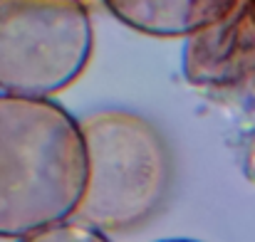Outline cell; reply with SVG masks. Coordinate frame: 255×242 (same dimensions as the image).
Returning <instances> with one entry per match:
<instances>
[{
  "label": "cell",
  "mask_w": 255,
  "mask_h": 242,
  "mask_svg": "<svg viewBox=\"0 0 255 242\" xmlns=\"http://www.w3.org/2000/svg\"><path fill=\"white\" fill-rule=\"evenodd\" d=\"M85 185L80 121L52 99L0 91V238L72 220Z\"/></svg>",
  "instance_id": "6da1fadb"
},
{
  "label": "cell",
  "mask_w": 255,
  "mask_h": 242,
  "mask_svg": "<svg viewBox=\"0 0 255 242\" xmlns=\"http://www.w3.org/2000/svg\"><path fill=\"white\" fill-rule=\"evenodd\" d=\"M87 149V185L72 220L99 233L146 225L166 203L173 156L146 116L124 109L92 111L80 121Z\"/></svg>",
  "instance_id": "7a4b0ae2"
},
{
  "label": "cell",
  "mask_w": 255,
  "mask_h": 242,
  "mask_svg": "<svg viewBox=\"0 0 255 242\" xmlns=\"http://www.w3.org/2000/svg\"><path fill=\"white\" fill-rule=\"evenodd\" d=\"M92 42L82 0H0V91L47 99L67 89Z\"/></svg>",
  "instance_id": "3957f363"
},
{
  "label": "cell",
  "mask_w": 255,
  "mask_h": 242,
  "mask_svg": "<svg viewBox=\"0 0 255 242\" xmlns=\"http://www.w3.org/2000/svg\"><path fill=\"white\" fill-rule=\"evenodd\" d=\"M109 12L136 32L154 37L198 35L226 20L241 0H104Z\"/></svg>",
  "instance_id": "277c9868"
},
{
  "label": "cell",
  "mask_w": 255,
  "mask_h": 242,
  "mask_svg": "<svg viewBox=\"0 0 255 242\" xmlns=\"http://www.w3.org/2000/svg\"><path fill=\"white\" fill-rule=\"evenodd\" d=\"M17 242H112V240L104 233L89 228L85 223L67 220V223L45 228L40 233H32V235H27V238H22Z\"/></svg>",
  "instance_id": "5b68a950"
},
{
  "label": "cell",
  "mask_w": 255,
  "mask_h": 242,
  "mask_svg": "<svg viewBox=\"0 0 255 242\" xmlns=\"http://www.w3.org/2000/svg\"><path fill=\"white\" fill-rule=\"evenodd\" d=\"M164 242H193V240H164Z\"/></svg>",
  "instance_id": "8992f818"
}]
</instances>
